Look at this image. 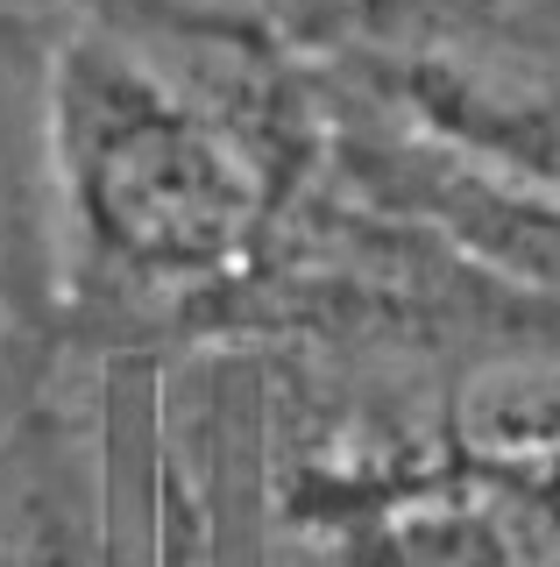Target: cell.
<instances>
[{
    "label": "cell",
    "mask_w": 560,
    "mask_h": 567,
    "mask_svg": "<svg viewBox=\"0 0 560 567\" xmlns=\"http://www.w3.org/2000/svg\"><path fill=\"white\" fill-rule=\"evenodd\" d=\"M114 171H121L114 185H135V171H206V156L185 150L178 135H135V142L114 150ZM199 185H214V177H178V185H170L164 241H199L206 227H214V192H199Z\"/></svg>",
    "instance_id": "cell-1"
}]
</instances>
